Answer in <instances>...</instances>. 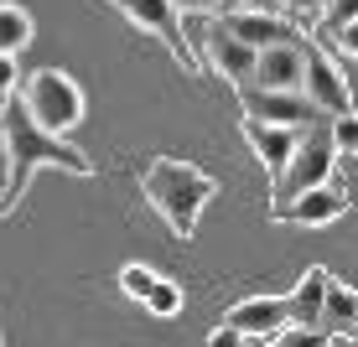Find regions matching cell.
<instances>
[{
	"mask_svg": "<svg viewBox=\"0 0 358 347\" xmlns=\"http://www.w3.org/2000/svg\"><path fill=\"white\" fill-rule=\"evenodd\" d=\"M141 197L156 207V218L166 223L177 239H192L197 233V218L203 207L218 197V182L208 177L203 166L192 161H177V156H156L151 166L141 171Z\"/></svg>",
	"mask_w": 358,
	"mask_h": 347,
	"instance_id": "7a4b0ae2",
	"label": "cell"
},
{
	"mask_svg": "<svg viewBox=\"0 0 358 347\" xmlns=\"http://www.w3.org/2000/svg\"><path fill=\"white\" fill-rule=\"evenodd\" d=\"M218 21H224L229 36H239L244 47H275V42H296L301 36V21L280 16L270 6H218Z\"/></svg>",
	"mask_w": 358,
	"mask_h": 347,
	"instance_id": "9c48e42d",
	"label": "cell"
},
{
	"mask_svg": "<svg viewBox=\"0 0 358 347\" xmlns=\"http://www.w3.org/2000/svg\"><path fill=\"white\" fill-rule=\"evenodd\" d=\"M234 6H255V0H234Z\"/></svg>",
	"mask_w": 358,
	"mask_h": 347,
	"instance_id": "484cf974",
	"label": "cell"
},
{
	"mask_svg": "<svg viewBox=\"0 0 358 347\" xmlns=\"http://www.w3.org/2000/svg\"><path fill=\"white\" fill-rule=\"evenodd\" d=\"M31 31H36V21H31L27 6H0V52L16 57L21 47L31 42Z\"/></svg>",
	"mask_w": 358,
	"mask_h": 347,
	"instance_id": "2e32d148",
	"label": "cell"
},
{
	"mask_svg": "<svg viewBox=\"0 0 358 347\" xmlns=\"http://www.w3.org/2000/svg\"><path fill=\"white\" fill-rule=\"evenodd\" d=\"M0 145H6V187H0V218L16 213V202L27 197L31 177L42 166H63L73 177H94V161L78 151V145H68L63 135H47L36 130L27 119V109L16 104V94H10V104L0 109Z\"/></svg>",
	"mask_w": 358,
	"mask_h": 347,
	"instance_id": "6da1fadb",
	"label": "cell"
},
{
	"mask_svg": "<svg viewBox=\"0 0 358 347\" xmlns=\"http://www.w3.org/2000/svg\"><path fill=\"white\" fill-rule=\"evenodd\" d=\"M353 321H358V290L348 280H327L322 306H317V332L327 342H353Z\"/></svg>",
	"mask_w": 358,
	"mask_h": 347,
	"instance_id": "5bb4252c",
	"label": "cell"
},
{
	"mask_svg": "<svg viewBox=\"0 0 358 347\" xmlns=\"http://www.w3.org/2000/svg\"><path fill=\"white\" fill-rule=\"evenodd\" d=\"M332 161H338V151H332V119H322V125H306L301 140H296L291 161L280 166L275 187H270V207H286L296 192H312L322 187V182H332Z\"/></svg>",
	"mask_w": 358,
	"mask_h": 347,
	"instance_id": "277c9868",
	"label": "cell"
},
{
	"mask_svg": "<svg viewBox=\"0 0 358 347\" xmlns=\"http://www.w3.org/2000/svg\"><path fill=\"white\" fill-rule=\"evenodd\" d=\"M343 213H348V187H332V182L296 192L286 207H270L275 223H296V228H322V223H338Z\"/></svg>",
	"mask_w": 358,
	"mask_h": 347,
	"instance_id": "30bf717a",
	"label": "cell"
},
{
	"mask_svg": "<svg viewBox=\"0 0 358 347\" xmlns=\"http://www.w3.org/2000/svg\"><path fill=\"white\" fill-rule=\"evenodd\" d=\"M301 130H306V125H260V119H244V125H239V135L250 140V151L260 156V166L270 171V177H280V166L291 161Z\"/></svg>",
	"mask_w": 358,
	"mask_h": 347,
	"instance_id": "4fadbf2b",
	"label": "cell"
},
{
	"mask_svg": "<svg viewBox=\"0 0 358 347\" xmlns=\"http://www.w3.org/2000/svg\"><path fill=\"white\" fill-rule=\"evenodd\" d=\"M208 347H239V332H229V327H218L213 337H208Z\"/></svg>",
	"mask_w": 358,
	"mask_h": 347,
	"instance_id": "603a6c76",
	"label": "cell"
},
{
	"mask_svg": "<svg viewBox=\"0 0 358 347\" xmlns=\"http://www.w3.org/2000/svg\"><path fill=\"white\" fill-rule=\"evenodd\" d=\"M177 10H187V16H213V6H224V0H171Z\"/></svg>",
	"mask_w": 358,
	"mask_h": 347,
	"instance_id": "44dd1931",
	"label": "cell"
},
{
	"mask_svg": "<svg viewBox=\"0 0 358 347\" xmlns=\"http://www.w3.org/2000/svg\"><path fill=\"white\" fill-rule=\"evenodd\" d=\"M109 6H115L120 16H130L135 27L156 31V36H162V47H166V52L177 57V63L187 68V73H192V78L203 73V68H197V52L187 47V27H182V10L171 6V0H109Z\"/></svg>",
	"mask_w": 358,
	"mask_h": 347,
	"instance_id": "52a82bcc",
	"label": "cell"
},
{
	"mask_svg": "<svg viewBox=\"0 0 358 347\" xmlns=\"http://www.w3.org/2000/svg\"><path fill=\"white\" fill-rule=\"evenodd\" d=\"M301 57H306V73H301V94L312 98L317 109H322L327 119L338 115H353V89L348 78H343L338 63H327V52L312 42V36H301Z\"/></svg>",
	"mask_w": 358,
	"mask_h": 347,
	"instance_id": "ba28073f",
	"label": "cell"
},
{
	"mask_svg": "<svg viewBox=\"0 0 358 347\" xmlns=\"http://www.w3.org/2000/svg\"><path fill=\"white\" fill-rule=\"evenodd\" d=\"M265 347H327V337L317 327H280L275 337H265Z\"/></svg>",
	"mask_w": 358,
	"mask_h": 347,
	"instance_id": "ac0fdd59",
	"label": "cell"
},
{
	"mask_svg": "<svg viewBox=\"0 0 358 347\" xmlns=\"http://www.w3.org/2000/svg\"><path fill=\"white\" fill-rule=\"evenodd\" d=\"M16 104L27 109V119L47 135H68L83 119V89L68 78L63 68H36L27 78H16Z\"/></svg>",
	"mask_w": 358,
	"mask_h": 347,
	"instance_id": "3957f363",
	"label": "cell"
},
{
	"mask_svg": "<svg viewBox=\"0 0 358 347\" xmlns=\"http://www.w3.org/2000/svg\"><path fill=\"white\" fill-rule=\"evenodd\" d=\"M16 78H21L16 57H10V52H0V89H16Z\"/></svg>",
	"mask_w": 358,
	"mask_h": 347,
	"instance_id": "7402d4cb",
	"label": "cell"
},
{
	"mask_svg": "<svg viewBox=\"0 0 358 347\" xmlns=\"http://www.w3.org/2000/svg\"><path fill=\"white\" fill-rule=\"evenodd\" d=\"M306 36V31H301ZM301 36L296 42H275V47H260L250 63V78L255 89H301V73H306V57H301Z\"/></svg>",
	"mask_w": 358,
	"mask_h": 347,
	"instance_id": "8fae6325",
	"label": "cell"
},
{
	"mask_svg": "<svg viewBox=\"0 0 358 347\" xmlns=\"http://www.w3.org/2000/svg\"><path fill=\"white\" fill-rule=\"evenodd\" d=\"M6 104H10V89H0V109H6Z\"/></svg>",
	"mask_w": 358,
	"mask_h": 347,
	"instance_id": "d4e9b609",
	"label": "cell"
},
{
	"mask_svg": "<svg viewBox=\"0 0 358 347\" xmlns=\"http://www.w3.org/2000/svg\"><path fill=\"white\" fill-rule=\"evenodd\" d=\"M327 280H332V270H322V265H312L296 280V290L286 295V327H317V306H322Z\"/></svg>",
	"mask_w": 358,
	"mask_h": 347,
	"instance_id": "9a60e30c",
	"label": "cell"
},
{
	"mask_svg": "<svg viewBox=\"0 0 358 347\" xmlns=\"http://www.w3.org/2000/svg\"><path fill=\"white\" fill-rule=\"evenodd\" d=\"M187 47L203 52V63H197V68H213L218 78H229V83H244V78H250L255 47H244L239 36H229L218 16H197L192 31H187Z\"/></svg>",
	"mask_w": 358,
	"mask_h": 347,
	"instance_id": "8992f818",
	"label": "cell"
},
{
	"mask_svg": "<svg viewBox=\"0 0 358 347\" xmlns=\"http://www.w3.org/2000/svg\"><path fill=\"white\" fill-rule=\"evenodd\" d=\"M151 280H156L151 265H125V270H120V290H125L130 301H141V295L151 290Z\"/></svg>",
	"mask_w": 358,
	"mask_h": 347,
	"instance_id": "d6986e66",
	"label": "cell"
},
{
	"mask_svg": "<svg viewBox=\"0 0 358 347\" xmlns=\"http://www.w3.org/2000/svg\"><path fill=\"white\" fill-rule=\"evenodd\" d=\"M141 301L151 306V316H177V311H182V285L156 275V280H151V290H145Z\"/></svg>",
	"mask_w": 358,
	"mask_h": 347,
	"instance_id": "e0dca14e",
	"label": "cell"
},
{
	"mask_svg": "<svg viewBox=\"0 0 358 347\" xmlns=\"http://www.w3.org/2000/svg\"><path fill=\"white\" fill-rule=\"evenodd\" d=\"M239 347H265L260 337H239Z\"/></svg>",
	"mask_w": 358,
	"mask_h": 347,
	"instance_id": "cb8c5ba5",
	"label": "cell"
},
{
	"mask_svg": "<svg viewBox=\"0 0 358 347\" xmlns=\"http://www.w3.org/2000/svg\"><path fill=\"white\" fill-rule=\"evenodd\" d=\"M270 10H280V16L301 21V16H322V0H270Z\"/></svg>",
	"mask_w": 358,
	"mask_h": 347,
	"instance_id": "ffe728a7",
	"label": "cell"
},
{
	"mask_svg": "<svg viewBox=\"0 0 358 347\" xmlns=\"http://www.w3.org/2000/svg\"><path fill=\"white\" fill-rule=\"evenodd\" d=\"M218 327L239 332V337H275L286 327V295H250V301H234Z\"/></svg>",
	"mask_w": 358,
	"mask_h": 347,
	"instance_id": "7c38bea8",
	"label": "cell"
},
{
	"mask_svg": "<svg viewBox=\"0 0 358 347\" xmlns=\"http://www.w3.org/2000/svg\"><path fill=\"white\" fill-rule=\"evenodd\" d=\"M234 94H239L244 119H260V125H322L327 119L301 89H255V83H234Z\"/></svg>",
	"mask_w": 358,
	"mask_h": 347,
	"instance_id": "5b68a950",
	"label": "cell"
}]
</instances>
